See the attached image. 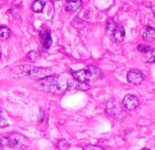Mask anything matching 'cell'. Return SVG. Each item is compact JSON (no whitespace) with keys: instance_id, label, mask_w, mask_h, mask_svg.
Returning <instances> with one entry per match:
<instances>
[{"instance_id":"cell-1","label":"cell","mask_w":155,"mask_h":150,"mask_svg":"<svg viewBox=\"0 0 155 150\" xmlns=\"http://www.w3.org/2000/svg\"><path fill=\"white\" fill-rule=\"evenodd\" d=\"M38 88L41 91L55 94H63L68 91L77 90V91H88L91 89L89 84L80 83L77 81H72L68 77L59 76L57 74L50 75L38 83Z\"/></svg>"},{"instance_id":"cell-2","label":"cell","mask_w":155,"mask_h":150,"mask_svg":"<svg viewBox=\"0 0 155 150\" xmlns=\"http://www.w3.org/2000/svg\"><path fill=\"white\" fill-rule=\"evenodd\" d=\"M71 74L75 81L86 84L89 82L100 80L103 77L102 71L99 68L91 65L86 67V69H82L80 70H73Z\"/></svg>"},{"instance_id":"cell-3","label":"cell","mask_w":155,"mask_h":150,"mask_svg":"<svg viewBox=\"0 0 155 150\" xmlns=\"http://www.w3.org/2000/svg\"><path fill=\"white\" fill-rule=\"evenodd\" d=\"M8 147L17 149H25L30 145V140L26 135L19 133H10L7 136Z\"/></svg>"},{"instance_id":"cell-4","label":"cell","mask_w":155,"mask_h":150,"mask_svg":"<svg viewBox=\"0 0 155 150\" xmlns=\"http://www.w3.org/2000/svg\"><path fill=\"white\" fill-rule=\"evenodd\" d=\"M22 68L25 70V73L32 79L42 80L46 77H48L50 75H52V70L47 68L31 67V66H23Z\"/></svg>"},{"instance_id":"cell-5","label":"cell","mask_w":155,"mask_h":150,"mask_svg":"<svg viewBox=\"0 0 155 150\" xmlns=\"http://www.w3.org/2000/svg\"><path fill=\"white\" fill-rule=\"evenodd\" d=\"M106 113L112 117L118 118L123 113V107L119 102L110 100L106 104Z\"/></svg>"},{"instance_id":"cell-6","label":"cell","mask_w":155,"mask_h":150,"mask_svg":"<svg viewBox=\"0 0 155 150\" xmlns=\"http://www.w3.org/2000/svg\"><path fill=\"white\" fill-rule=\"evenodd\" d=\"M143 79H144V75L142 71L138 69H131L127 73V80L129 83L132 84L139 85L142 83Z\"/></svg>"},{"instance_id":"cell-7","label":"cell","mask_w":155,"mask_h":150,"mask_svg":"<svg viewBox=\"0 0 155 150\" xmlns=\"http://www.w3.org/2000/svg\"><path fill=\"white\" fill-rule=\"evenodd\" d=\"M122 104H123V106L126 109H128V110H134V109H136L139 106L140 101H139V99L135 95L128 94V95H126L123 98Z\"/></svg>"},{"instance_id":"cell-8","label":"cell","mask_w":155,"mask_h":150,"mask_svg":"<svg viewBox=\"0 0 155 150\" xmlns=\"http://www.w3.org/2000/svg\"><path fill=\"white\" fill-rule=\"evenodd\" d=\"M110 36L112 37L113 40L116 42H122L125 39V30L124 28L120 25H117L114 30L111 32Z\"/></svg>"},{"instance_id":"cell-9","label":"cell","mask_w":155,"mask_h":150,"mask_svg":"<svg viewBox=\"0 0 155 150\" xmlns=\"http://www.w3.org/2000/svg\"><path fill=\"white\" fill-rule=\"evenodd\" d=\"M40 39L45 49H48L52 45V37L48 30L44 29L40 31Z\"/></svg>"},{"instance_id":"cell-10","label":"cell","mask_w":155,"mask_h":150,"mask_svg":"<svg viewBox=\"0 0 155 150\" xmlns=\"http://www.w3.org/2000/svg\"><path fill=\"white\" fill-rule=\"evenodd\" d=\"M141 36L144 39H155V29L152 27H146L142 29Z\"/></svg>"},{"instance_id":"cell-11","label":"cell","mask_w":155,"mask_h":150,"mask_svg":"<svg viewBox=\"0 0 155 150\" xmlns=\"http://www.w3.org/2000/svg\"><path fill=\"white\" fill-rule=\"evenodd\" d=\"M82 1L81 0H77V1H67L66 9L69 11H76L81 7Z\"/></svg>"},{"instance_id":"cell-12","label":"cell","mask_w":155,"mask_h":150,"mask_svg":"<svg viewBox=\"0 0 155 150\" xmlns=\"http://www.w3.org/2000/svg\"><path fill=\"white\" fill-rule=\"evenodd\" d=\"M11 30L8 27L5 26H0V39H8L11 36Z\"/></svg>"},{"instance_id":"cell-13","label":"cell","mask_w":155,"mask_h":150,"mask_svg":"<svg viewBox=\"0 0 155 150\" xmlns=\"http://www.w3.org/2000/svg\"><path fill=\"white\" fill-rule=\"evenodd\" d=\"M46 6V1H35L33 4H32V10L36 13H39V12H42L44 7Z\"/></svg>"},{"instance_id":"cell-14","label":"cell","mask_w":155,"mask_h":150,"mask_svg":"<svg viewBox=\"0 0 155 150\" xmlns=\"http://www.w3.org/2000/svg\"><path fill=\"white\" fill-rule=\"evenodd\" d=\"M144 60L146 62H155V49H151L149 52L145 53Z\"/></svg>"},{"instance_id":"cell-15","label":"cell","mask_w":155,"mask_h":150,"mask_svg":"<svg viewBox=\"0 0 155 150\" xmlns=\"http://www.w3.org/2000/svg\"><path fill=\"white\" fill-rule=\"evenodd\" d=\"M57 146H58V150H67L70 146V144L66 139H61L58 142Z\"/></svg>"},{"instance_id":"cell-16","label":"cell","mask_w":155,"mask_h":150,"mask_svg":"<svg viewBox=\"0 0 155 150\" xmlns=\"http://www.w3.org/2000/svg\"><path fill=\"white\" fill-rule=\"evenodd\" d=\"M118 24L113 20V19H110V20H109L108 21V23H107V27H106V31H107V33L108 34H111V32L114 30V29L116 28V26H117Z\"/></svg>"},{"instance_id":"cell-17","label":"cell","mask_w":155,"mask_h":150,"mask_svg":"<svg viewBox=\"0 0 155 150\" xmlns=\"http://www.w3.org/2000/svg\"><path fill=\"white\" fill-rule=\"evenodd\" d=\"M6 147H8V139L4 135H0V150H3Z\"/></svg>"},{"instance_id":"cell-18","label":"cell","mask_w":155,"mask_h":150,"mask_svg":"<svg viewBox=\"0 0 155 150\" xmlns=\"http://www.w3.org/2000/svg\"><path fill=\"white\" fill-rule=\"evenodd\" d=\"M28 58L30 60L35 61V60H37L39 58V54H38V52L32 50V51L28 52Z\"/></svg>"},{"instance_id":"cell-19","label":"cell","mask_w":155,"mask_h":150,"mask_svg":"<svg viewBox=\"0 0 155 150\" xmlns=\"http://www.w3.org/2000/svg\"><path fill=\"white\" fill-rule=\"evenodd\" d=\"M83 150H105L103 147L95 145H87L83 147Z\"/></svg>"},{"instance_id":"cell-20","label":"cell","mask_w":155,"mask_h":150,"mask_svg":"<svg viewBox=\"0 0 155 150\" xmlns=\"http://www.w3.org/2000/svg\"><path fill=\"white\" fill-rule=\"evenodd\" d=\"M138 49L140 51L143 52V53H147V52H149L151 49V48L150 46H148V45H142V44H140V45L138 46Z\"/></svg>"},{"instance_id":"cell-21","label":"cell","mask_w":155,"mask_h":150,"mask_svg":"<svg viewBox=\"0 0 155 150\" xmlns=\"http://www.w3.org/2000/svg\"><path fill=\"white\" fill-rule=\"evenodd\" d=\"M8 125H9V124H8V120L3 115L0 114V127H1V128H5V127H7Z\"/></svg>"},{"instance_id":"cell-22","label":"cell","mask_w":155,"mask_h":150,"mask_svg":"<svg viewBox=\"0 0 155 150\" xmlns=\"http://www.w3.org/2000/svg\"><path fill=\"white\" fill-rule=\"evenodd\" d=\"M151 11H152V14H153L154 17H155V6H153V7L151 8Z\"/></svg>"},{"instance_id":"cell-23","label":"cell","mask_w":155,"mask_h":150,"mask_svg":"<svg viewBox=\"0 0 155 150\" xmlns=\"http://www.w3.org/2000/svg\"><path fill=\"white\" fill-rule=\"evenodd\" d=\"M141 150H150V149H147V148H144V149H141Z\"/></svg>"},{"instance_id":"cell-24","label":"cell","mask_w":155,"mask_h":150,"mask_svg":"<svg viewBox=\"0 0 155 150\" xmlns=\"http://www.w3.org/2000/svg\"><path fill=\"white\" fill-rule=\"evenodd\" d=\"M0 59H1V51H0Z\"/></svg>"},{"instance_id":"cell-25","label":"cell","mask_w":155,"mask_h":150,"mask_svg":"<svg viewBox=\"0 0 155 150\" xmlns=\"http://www.w3.org/2000/svg\"><path fill=\"white\" fill-rule=\"evenodd\" d=\"M0 113H1V108H0Z\"/></svg>"}]
</instances>
